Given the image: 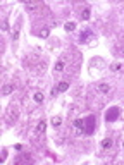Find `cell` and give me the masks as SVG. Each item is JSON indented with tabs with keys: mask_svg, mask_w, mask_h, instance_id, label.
<instances>
[{
	"mask_svg": "<svg viewBox=\"0 0 124 165\" xmlns=\"http://www.w3.org/2000/svg\"><path fill=\"white\" fill-rule=\"evenodd\" d=\"M121 115V108L119 107H110L107 110V114H105V120L107 122H114V120H117Z\"/></svg>",
	"mask_w": 124,
	"mask_h": 165,
	"instance_id": "6da1fadb",
	"label": "cell"
},
{
	"mask_svg": "<svg viewBox=\"0 0 124 165\" xmlns=\"http://www.w3.org/2000/svg\"><path fill=\"white\" fill-rule=\"evenodd\" d=\"M95 115H88L84 119V134H93L95 131Z\"/></svg>",
	"mask_w": 124,
	"mask_h": 165,
	"instance_id": "7a4b0ae2",
	"label": "cell"
},
{
	"mask_svg": "<svg viewBox=\"0 0 124 165\" xmlns=\"http://www.w3.org/2000/svg\"><path fill=\"white\" fill-rule=\"evenodd\" d=\"M72 126L76 129V134H83L84 133V119H76Z\"/></svg>",
	"mask_w": 124,
	"mask_h": 165,
	"instance_id": "3957f363",
	"label": "cell"
},
{
	"mask_svg": "<svg viewBox=\"0 0 124 165\" xmlns=\"http://www.w3.org/2000/svg\"><path fill=\"white\" fill-rule=\"evenodd\" d=\"M12 91H14V84H4V86H2V95H4V97L10 95Z\"/></svg>",
	"mask_w": 124,
	"mask_h": 165,
	"instance_id": "277c9868",
	"label": "cell"
},
{
	"mask_svg": "<svg viewBox=\"0 0 124 165\" xmlns=\"http://www.w3.org/2000/svg\"><path fill=\"white\" fill-rule=\"evenodd\" d=\"M81 21H88L90 17H92V10H90V7H86V9H83L81 10Z\"/></svg>",
	"mask_w": 124,
	"mask_h": 165,
	"instance_id": "5b68a950",
	"label": "cell"
},
{
	"mask_svg": "<svg viewBox=\"0 0 124 165\" xmlns=\"http://www.w3.org/2000/svg\"><path fill=\"white\" fill-rule=\"evenodd\" d=\"M45 129H47V122H45V120H40L36 129H35V133H36V134H41V133H45Z\"/></svg>",
	"mask_w": 124,
	"mask_h": 165,
	"instance_id": "8992f818",
	"label": "cell"
},
{
	"mask_svg": "<svg viewBox=\"0 0 124 165\" xmlns=\"http://www.w3.org/2000/svg\"><path fill=\"white\" fill-rule=\"evenodd\" d=\"M69 89V83H66V81H61L59 84H57V91L59 93H64V91H67Z\"/></svg>",
	"mask_w": 124,
	"mask_h": 165,
	"instance_id": "52a82bcc",
	"label": "cell"
},
{
	"mask_svg": "<svg viewBox=\"0 0 124 165\" xmlns=\"http://www.w3.org/2000/svg\"><path fill=\"white\" fill-rule=\"evenodd\" d=\"M17 115H19L17 108H12V110H10V114H9V119H7V122H9V124H12V120H16V119H17Z\"/></svg>",
	"mask_w": 124,
	"mask_h": 165,
	"instance_id": "ba28073f",
	"label": "cell"
},
{
	"mask_svg": "<svg viewBox=\"0 0 124 165\" xmlns=\"http://www.w3.org/2000/svg\"><path fill=\"white\" fill-rule=\"evenodd\" d=\"M112 145H114L112 138H105V139L102 141V148H103V150H109V148H112Z\"/></svg>",
	"mask_w": 124,
	"mask_h": 165,
	"instance_id": "9c48e42d",
	"label": "cell"
},
{
	"mask_svg": "<svg viewBox=\"0 0 124 165\" xmlns=\"http://www.w3.org/2000/svg\"><path fill=\"white\" fill-rule=\"evenodd\" d=\"M97 89H98L100 93H109V91H110V86H109L107 83H100V84L97 86Z\"/></svg>",
	"mask_w": 124,
	"mask_h": 165,
	"instance_id": "30bf717a",
	"label": "cell"
},
{
	"mask_svg": "<svg viewBox=\"0 0 124 165\" xmlns=\"http://www.w3.org/2000/svg\"><path fill=\"white\" fill-rule=\"evenodd\" d=\"M50 124L53 127H59L62 124V117L61 115H55V117H52V120H50Z\"/></svg>",
	"mask_w": 124,
	"mask_h": 165,
	"instance_id": "8fae6325",
	"label": "cell"
},
{
	"mask_svg": "<svg viewBox=\"0 0 124 165\" xmlns=\"http://www.w3.org/2000/svg\"><path fill=\"white\" fill-rule=\"evenodd\" d=\"M64 29H66L67 33H72V31L76 29V22H74V21H71V22H66V24H64Z\"/></svg>",
	"mask_w": 124,
	"mask_h": 165,
	"instance_id": "7c38bea8",
	"label": "cell"
},
{
	"mask_svg": "<svg viewBox=\"0 0 124 165\" xmlns=\"http://www.w3.org/2000/svg\"><path fill=\"white\" fill-rule=\"evenodd\" d=\"M33 100H35L36 103H43V100H45V97H43V93H41V91H38V93H35V97H33Z\"/></svg>",
	"mask_w": 124,
	"mask_h": 165,
	"instance_id": "4fadbf2b",
	"label": "cell"
},
{
	"mask_svg": "<svg viewBox=\"0 0 124 165\" xmlns=\"http://www.w3.org/2000/svg\"><path fill=\"white\" fill-rule=\"evenodd\" d=\"M48 35H50V28H43L40 33H38L40 38H48Z\"/></svg>",
	"mask_w": 124,
	"mask_h": 165,
	"instance_id": "5bb4252c",
	"label": "cell"
},
{
	"mask_svg": "<svg viewBox=\"0 0 124 165\" xmlns=\"http://www.w3.org/2000/svg\"><path fill=\"white\" fill-rule=\"evenodd\" d=\"M64 66H66L64 60H59V62L55 64V72H62V71H64Z\"/></svg>",
	"mask_w": 124,
	"mask_h": 165,
	"instance_id": "9a60e30c",
	"label": "cell"
},
{
	"mask_svg": "<svg viewBox=\"0 0 124 165\" xmlns=\"http://www.w3.org/2000/svg\"><path fill=\"white\" fill-rule=\"evenodd\" d=\"M88 36H92V31H84L81 36H79V40H81V43H84L86 40H88Z\"/></svg>",
	"mask_w": 124,
	"mask_h": 165,
	"instance_id": "2e32d148",
	"label": "cell"
},
{
	"mask_svg": "<svg viewBox=\"0 0 124 165\" xmlns=\"http://www.w3.org/2000/svg\"><path fill=\"white\" fill-rule=\"evenodd\" d=\"M121 69H123V64H119V62L110 66V71H114V72H117V71H121Z\"/></svg>",
	"mask_w": 124,
	"mask_h": 165,
	"instance_id": "e0dca14e",
	"label": "cell"
},
{
	"mask_svg": "<svg viewBox=\"0 0 124 165\" xmlns=\"http://www.w3.org/2000/svg\"><path fill=\"white\" fill-rule=\"evenodd\" d=\"M10 35H12V40H17L19 38V28H14L10 31Z\"/></svg>",
	"mask_w": 124,
	"mask_h": 165,
	"instance_id": "ac0fdd59",
	"label": "cell"
},
{
	"mask_svg": "<svg viewBox=\"0 0 124 165\" xmlns=\"http://www.w3.org/2000/svg\"><path fill=\"white\" fill-rule=\"evenodd\" d=\"M2 29L4 31H9L10 26H9V19H4V22H2Z\"/></svg>",
	"mask_w": 124,
	"mask_h": 165,
	"instance_id": "d6986e66",
	"label": "cell"
},
{
	"mask_svg": "<svg viewBox=\"0 0 124 165\" xmlns=\"http://www.w3.org/2000/svg\"><path fill=\"white\" fill-rule=\"evenodd\" d=\"M36 7H38V4H26V9L28 10H35Z\"/></svg>",
	"mask_w": 124,
	"mask_h": 165,
	"instance_id": "ffe728a7",
	"label": "cell"
},
{
	"mask_svg": "<svg viewBox=\"0 0 124 165\" xmlns=\"http://www.w3.org/2000/svg\"><path fill=\"white\" fill-rule=\"evenodd\" d=\"M5 158H7V150H2V162H5Z\"/></svg>",
	"mask_w": 124,
	"mask_h": 165,
	"instance_id": "44dd1931",
	"label": "cell"
},
{
	"mask_svg": "<svg viewBox=\"0 0 124 165\" xmlns=\"http://www.w3.org/2000/svg\"><path fill=\"white\" fill-rule=\"evenodd\" d=\"M55 95H59V91H57V88H52V97H55Z\"/></svg>",
	"mask_w": 124,
	"mask_h": 165,
	"instance_id": "7402d4cb",
	"label": "cell"
},
{
	"mask_svg": "<svg viewBox=\"0 0 124 165\" xmlns=\"http://www.w3.org/2000/svg\"><path fill=\"white\" fill-rule=\"evenodd\" d=\"M121 52H123V55H124V47H123V48H121Z\"/></svg>",
	"mask_w": 124,
	"mask_h": 165,
	"instance_id": "603a6c76",
	"label": "cell"
},
{
	"mask_svg": "<svg viewBox=\"0 0 124 165\" xmlns=\"http://www.w3.org/2000/svg\"><path fill=\"white\" fill-rule=\"evenodd\" d=\"M123 148H124V143H123Z\"/></svg>",
	"mask_w": 124,
	"mask_h": 165,
	"instance_id": "cb8c5ba5",
	"label": "cell"
}]
</instances>
